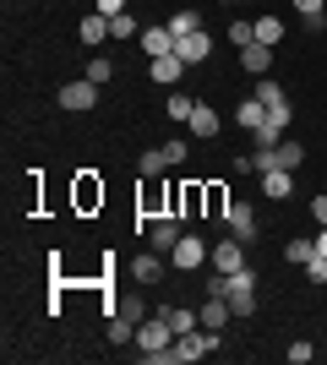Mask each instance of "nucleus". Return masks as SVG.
Masks as SVG:
<instances>
[{"label":"nucleus","mask_w":327,"mask_h":365,"mask_svg":"<svg viewBox=\"0 0 327 365\" xmlns=\"http://www.w3.org/2000/svg\"><path fill=\"white\" fill-rule=\"evenodd\" d=\"M251 137H256V148H279V142H284V131H279L273 120H267L262 131H251Z\"/></svg>","instance_id":"32"},{"label":"nucleus","mask_w":327,"mask_h":365,"mask_svg":"<svg viewBox=\"0 0 327 365\" xmlns=\"http://www.w3.org/2000/svg\"><path fill=\"white\" fill-rule=\"evenodd\" d=\"M147 224H153V251H158V257H170L175 245H180V235H186L180 218H147Z\"/></svg>","instance_id":"11"},{"label":"nucleus","mask_w":327,"mask_h":365,"mask_svg":"<svg viewBox=\"0 0 327 365\" xmlns=\"http://www.w3.org/2000/svg\"><path fill=\"white\" fill-rule=\"evenodd\" d=\"M207 267H213V273H240V267H251V262H246V245L234 240V235H229V240H218L213 251H207Z\"/></svg>","instance_id":"5"},{"label":"nucleus","mask_w":327,"mask_h":365,"mask_svg":"<svg viewBox=\"0 0 327 365\" xmlns=\"http://www.w3.org/2000/svg\"><path fill=\"white\" fill-rule=\"evenodd\" d=\"M125 11V0H98V16H120Z\"/></svg>","instance_id":"38"},{"label":"nucleus","mask_w":327,"mask_h":365,"mask_svg":"<svg viewBox=\"0 0 327 365\" xmlns=\"http://www.w3.org/2000/svg\"><path fill=\"white\" fill-rule=\"evenodd\" d=\"M279 38H284L279 16H256V44H279Z\"/></svg>","instance_id":"24"},{"label":"nucleus","mask_w":327,"mask_h":365,"mask_svg":"<svg viewBox=\"0 0 327 365\" xmlns=\"http://www.w3.org/2000/svg\"><path fill=\"white\" fill-rule=\"evenodd\" d=\"M164 169H170L164 148H147V153H142V164H137V175H164Z\"/></svg>","instance_id":"26"},{"label":"nucleus","mask_w":327,"mask_h":365,"mask_svg":"<svg viewBox=\"0 0 327 365\" xmlns=\"http://www.w3.org/2000/svg\"><path fill=\"white\" fill-rule=\"evenodd\" d=\"M158 317L175 327V338H186V333L202 327V311H197V305H158Z\"/></svg>","instance_id":"8"},{"label":"nucleus","mask_w":327,"mask_h":365,"mask_svg":"<svg viewBox=\"0 0 327 365\" xmlns=\"http://www.w3.org/2000/svg\"><path fill=\"white\" fill-rule=\"evenodd\" d=\"M224 6H229V0H224Z\"/></svg>","instance_id":"41"},{"label":"nucleus","mask_w":327,"mask_h":365,"mask_svg":"<svg viewBox=\"0 0 327 365\" xmlns=\"http://www.w3.org/2000/svg\"><path fill=\"white\" fill-rule=\"evenodd\" d=\"M109 76H115V66H109L104 55H93V61H88V82H98V88H104Z\"/></svg>","instance_id":"30"},{"label":"nucleus","mask_w":327,"mask_h":365,"mask_svg":"<svg viewBox=\"0 0 327 365\" xmlns=\"http://www.w3.org/2000/svg\"><path fill=\"white\" fill-rule=\"evenodd\" d=\"M284 257H289V262H300V267H306V262L316 257V240H289V245H284Z\"/></svg>","instance_id":"28"},{"label":"nucleus","mask_w":327,"mask_h":365,"mask_svg":"<svg viewBox=\"0 0 327 365\" xmlns=\"http://www.w3.org/2000/svg\"><path fill=\"white\" fill-rule=\"evenodd\" d=\"M273 158H279V164H284V169H300V164H306V148H300V142H295V137H284V142H279V148H273Z\"/></svg>","instance_id":"21"},{"label":"nucleus","mask_w":327,"mask_h":365,"mask_svg":"<svg viewBox=\"0 0 327 365\" xmlns=\"http://www.w3.org/2000/svg\"><path fill=\"white\" fill-rule=\"evenodd\" d=\"M175 55H180L186 66H202L207 55H213V38H207V33H191V38H175Z\"/></svg>","instance_id":"12"},{"label":"nucleus","mask_w":327,"mask_h":365,"mask_svg":"<svg viewBox=\"0 0 327 365\" xmlns=\"http://www.w3.org/2000/svg\"><path fill=\"white\" fill-rule=\"evenodd\" d=\"M213 349H218V333L197 327V333H186V338H175V344H170V365H197V360H207Z\"/></svg>","instance_id":"1"},{"label":"nucleus","mask_w":327,"mask_h":365,"mask_svg":"<svg viewBox=\"0 0 327 365\" xmlns=\"http://www.w3.org/2000/svg\"><path fill=\"white\" fill-rule=\"evenodd\" d=\"M240 66H246L251 76H267V66H273V44H246V49H240Z\"/></svg>","instance_id":"18"},{"label":"nucleus","mask_w":327,"mask_h":365,"mask_svg":"<svg viewBox=\"0 0 327 365\" xmlns=\"http://www.w3.org/2000/svg\"><path fill=\"white\" fill-rule=\"evenodd\" d=\"M142 55H147V61L175 55V33H170V28H142Z\"/></svg>","instance_id":"15"},{"label":"nucleus","mask_w":327,"mask_h":365,"mask_svg":"<svg viewBox=\"0 0 327 365\" xmlns=\"http://www.w3.org/2000/svg\"><path fill=\"white\" fill-rule=\"evenodd\" d=\"M229 305H234V317H251V311H256V273H251V267L229 273Z\"/></svg>","instance_id":"4"},{"label":"nucleus","mask_w":327,"mask_h":365,"mask_svg":"<svg viewBox=\"0 0 327 365\" xmlns=\"http://www.w3.org/2000/svg\"><path fill=\"white\" fill-rule=\"evenodd\" d=\"M109 311H115V317H125V322H137V327H142V322H147V305H142L137 294H125V300H115V305H109Z\"/></svg>","instance_id":"22"},{"label":"nucleus","mask_w":327,"mask_h":365,"mask_svg":"<svg viewBox=\"0 0 327 365\" xmlns=\"http://www.w3.org/2000/svg\"><path fill=\"white\" fill-rule=\"evenodd\" d=\"M207 251H213V245H202V240H197V235H180V245H175V251H170V262H175V267H180V273H197V267H202V262H207Z\"/></svg>","instance_id":"6"},{"label":"nucleus","mask_w":327,"mask_h":365,"mask_svg":"<svg viewBox=\"0 0 327 365\" xmlns=\"http://www.w3.org/2000/svg\"><path fill=\"white\" fill-rule=\"evenodd\" d=\"M77 33H82V44H104V38H109V16H98V11H93V16H82V28H77Z\"/></svg>","instance_id":"19"},{"label":"nucleus","mask_w":327,"mask_h":365,"mask_svg":"<svg viewBox=\"0 0 327 365\" xmlns=\"http://www.w3.org/2000/svg\"><path fill=\"white\" fill-rule=\"evenodd\" d=\"M191 137H202V142H213L218 137V131H224V120H218V109L213 104H197V115H191Z\"/></svg>","instance_id":"13"},{"label":"nucleus","mask_w":327,"mask_h":365,"mask_svg":"<svg viewBox=\"0 0 327 365\" xmlns=\"http://www.w3.org/2000/svg\"><path fill=\"white\" fill-rule=\"evenodd\" d=\"M197 311H202V327H207V333H218V338L229 333V317H234V305H229V300H213V294H207Z\"/></svg>","instance_id":"9"},{"label":"nucleus","mask_w":327,"mask_h":365,"mask_svg":"<svg viewBox=\"0 0 327 365\" xmlns=\"http://www.w3.org/2000/svg\"><path fill=\"white\" fill-rule=\"evenodd\" d=\"M229 44H240V49L256 44V22H234V28H229Z\"/></svg>","instance_id":"31"},{"label":"nucleus","mask_w":327,"mask_h":365,"mask_svg":"<svg viewBox=\"0 0 327 365\" xmlns=\"http://www.w3.org/2000/svg\"><path fill=\"white\" fill-rule=\"evenodd\" d=\"M311 218H316V224H327V197H311Z\"/></svg>","instance_id":"39"},{"label":"nucleus","mask_w":327,"mask_h":365,"mask_svg":"<svg viewBox=\"0 0 327 365\" xmlns=\"http://www.w3.org/2000/svg\"><path fill=\"white\" fill-rule=\"evenodd\" d=\"M147 71H153V82L175 88V82L186 76V61H180V55H158V61H147Z\"/></svg>","instance_id":"16"},{"label":"nucleus","mask_w":327,"mask_h":365,"mask_svg":"<svg viewBox=\"0 0 327 365\" xmlns=\"http://www.w3.org/2000/svg\"><path fill=\"white\" fill-rule=\"evenodd\" d=\"M316 257H327V224H316Z\"/></svg>","instance_id":"40"},{"label":"nucleus","mask_w":327,"mask_h":365,"mask_svg":"<svg viewBox=\"0 0 327 365\" xmlns=\"http://www.w3.org/2000/svg\"><path fill=\"white\" fill-rule=\"evenodd\" d=\"M55 104L66 109V115H88V109L98 104V82H66V88H55Z\"/></svg>","instance_id":"2"},{"label":"nucleus","mask_w":327,"mask_h":365,"mask_svg":"<svg viewBox=\"0 0 327 365\" xmlns=\"http://www.w3.org/2000/svg\"><path fill=\"white\" fill-rule=\"evenodd\" d=\"M224 207H229V197H224L218 185H207V213H213V218H224Z\"/></svg>","instance_id":"37"},{"label":"nucleus","mask_w":327,"mask_h":365,"mask_svg":"<svg viewBox=\"0 0 327 365\" xmlns=\"http://www.w3.org/2000/svg\"><path fill=\"white\" fill-rule=\"evenodd\" d=\"M109 344H137V322H125V317H109Z\"/></svg>","instance_id":"25"},{"label":"nucleus","mask_w":327,"mask_h":365,"mask_svg":"<svg viewBox=\"0 0 327 365\" xmlns=\"http://www.w3.org/2000/svg\"><path fill=\"white\" fill-rule=\"evenodd\" d=\"M322 349H327V344H322Z\"/></svg>","instance_id":"42"},{"label":"nucleus","mask_w":327,"mask_h":365,"mask_svg":"<svg viewBox=\"0 0 327 365\" xmlns=\"http://www.w3.org/2000/svg\"><path fill=\"white\" fill-rule=\"evenodd\" d=\"M131 278H137V284H158V278H164V257H158V251H142V257L131 262Z\"/></svg>","instance_id":"17"},{"label":"nucleus","mask_w":327,"mask_h":365,"mask_svg":"<svg viewBox=\"0 0 327 365\" xmlns=\"http://www.w3.org/2000/svg\"><path fill=\"white\" fill-rule=\"evenodd\" d=\"M109 38H137V16H131V11L109 16Z\"/></svg>","instance_id":"27"},{"label":"nucleus","mask_w":327,"mask_h":365,"mask_svg":"<svg viewBox=\"0 0 327 365\" xmlns=\"http://www.w3.org/2000/svg\"><path fill=\"white\" fill-rule=\"evenodd\" d=\"M234 125H246V131H262L267 125V104L251 93V98H240V109H234Z\"/></svg>","instance_id":"14"},{"label":"nucleus","mask_w":327,"mask_h":365,"mask_svg":"<svg viewBox=\"0 0 327 365\" xmlns=\"http://www.w3.org/2000/svg\"><path fill=\"white\" fill-rule=\"evenodd\" d=\"M164 158H170V169L186 164V137H170V142H164Z\"/></svg>","instance_id":"34"},{"label":"nucleus","mask_w":327,"mask_h":365,"mask_svg":"<svg viewBox=\"0 0 327 365\" xmlns=\"http://www.w3.org/2000/svg\"><path fill=\"white\" fill-rule=\"evenodd\" d=\"M164 28H170L175 38H191V33H202V16H197V11H175Z\"/></svg>","instance_id":"20"},{"label":"nucleus","mask_w":327,"mask_h":365,"mask_svg":"<svg viewBox=\"0 0 327 365\" xmlns=\"http://www.w3.org/2000/svg\"><path fill=\"white\" fill-rule=\"evenodd\" d=\"M224 224H229V235H234L240 245L256 240V213H251L246 202H229V207H224Z\"/></svg>","instance_id":"7"},{"label":"nucleus","mask_w":327,"mask_h":365,"mask_svg":"<svg viewBox=\"0 0 327 365\" xmlns=\"http://www.w3.org/2000/svg\"><path fill=\"white\" fill-rule=\"evenodd\" d=\"M262 197L267 202H289L295 197V169H267L262 175Z\"/></svg>","instance_id":"10"},{"label":"nucleus","mask_w":327,"mask_h":365,"mask_svg":"<svg viewBox=\"0 0 327 365\" xmlns=\"http://www.w3.org/2000/svg\"><path fill=\"white\" fill-rule=\"evenodd\" d=\"M77 202H82V207H93V202H104V185L82 180V185H77Z\"/></svg>","instance_id":"33"},{"label":"nucleus","mask_w":327,"mask_h":365,"mask_svg":"<svg viewBox=\"0 0 327 365\" xmlns=\"http://www.w3.org/2000/svg\"><path fill=\"white\" fill-rule=\"evenodd\" d=\"M170 344H175V327L153 311V317L137 327V349H142V354H158V349H170Z\"/></svg>","instance_id":"3"},{"label":"nucleus","mask_w":327,"mask_h":365,"mask_svg":"<svg viewBox=\"0 0 327 365\" xmlns=\"http://www.w3.org/2000/svg\"><path fill=\"white\" fill-rule=\"evenodd\" d=\"M300 273L311 278V284H327V257H311V262H306V267H300Z\"/></svg>","instance_id":"36"},{"label":"nucleus","mask_w":327,"mask_h":365,"mask_svg":"<svg viewBox=\"0 0 327 365\" xmlns=\"http://www.w3.org/2000/svg\"><path fill=\"white\" fill-rule=\"evenodd\" d=\"M311 354H316V344H306V338L289 344V365H311Z\"/></svg>","instance_id":"35"},{"label":"nucleus","mask_w":327,"mask_h":365,"mask_svg":"<svg viewBox=\"0 0 327 365\" xmlns=\"http://www.w3.org/2000/svg\"><path fill=\"white\" fill-rule=\"evenodd\" d=\"M295 11L306 16V28H311V33L322 28V0H295Z\"/></svg>","instance_id":"29"},{"label":"nucleus","mask_w":327,"mask_h":365,"mask_svg":"<svg viewBox=\"0 0 327 365\" xmlns=\"http://www.w3.org/2000/svg\"><path fill=\"white\" fill-rule=\"evenodd\" d=\"M164 109H170V120L186 125L191 115H197V98H191V93H170V104H164Z\"/></svg>","instance_id":"23"}]
</instances>
